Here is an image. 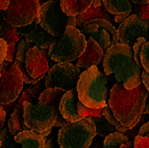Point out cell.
Returning a JSON list of instances; mask_svg holds the SVG:
<instances>
[{
	"instance_id": "33",
	"label": "cell",
	"mask_w": 149,
	"mask_h": 148,
	"mask_svg": "<svg viewBox=\"0 0 149 148\" xmlns=\"http://www.w3.org/2000/svg\"><path fill=\"white\" fill-rule=\"evenodd\" d=\"M16 51H17V44H12L6 46V53H5L4 61L6 62H14L16 57Z\"/></svg>"
},
{
	"instance_id": "22",
	"label": "cell",
	"mask_w": 149,
	"mask_h": 148,
	"mask_svg": "<svg viewBox=\"0 0 149 148\" xmlns=\"http://www.w3.org/2000/svg\"><path fill=\"white\" fill-rule=\"evenodd\" d=\"M90 118H91V120H92L93 124L95 126L97 136L101 137V138H105L107 136H109V133L116 131L114 126L112 124H109L107 121V119L102 115L99 117H90Z\"/></svg>"
},
{
	"instance_id": "38",
	"label": "cell",
	"mask_w": 149,
	"mask_h": 148,
	"mask_svg": "<svg viewBox=\"0 0 149 148\" xmlns=\"http://www.w3.org/2000/svg\"><path fill=\"white\" fill-rule=\"evenodd\" d=\"M138 135L141 136V137H148V135H149V122H146V123L143 124V125L140 127Z\"/></svg>"
},
{
	"instance_id": "43",
	"label": "cell",
	"mask_w": 149,
	"mask_h": 148,
	"mask_svg": "<svg viewBox=\"0 0 149 148\" xmlns=\"http://www.w3.org/2000/svg\"><path fill=\"white\" fill-rule=\"evenodd\" d=\"M92 5L97 8V6H101L102 5V0H93L92 2Z\"/></svg>"
},
{
	"instance_id": "18",
	"label": "cell",
	"mask_w": 149,
	"mask_h": 148,
	"mask_svg": "<svg viewBox=\"0 0 149 148\" xmlns=\"http://www.w3.org/2000/svg\"><path fill=\"white\" fill-rule=\"evenodd\" d=\"M102 5L111 15L115 16V21L121 23L132 13L129 0H102Z\"/></svg>"
},
{
	"instance_id": "5",
	"label": "cell",
	"mask_w": 149,
	"mask_h": 148,
	"mask_svg": "<svg viewBox=\"0 0 149 148\" xmlns=\"http://www.w3.org/2000/svg\"><path fill=\"white\" fill-rule=\"evenodd\" d=\"M95 136L94 124L87 117L62 126L57 133V144L61 148H89Z\"/></svg>"
},
{
	"instance_id": "2",
	"label": "cell",
	"mask_w": 149,
	"mask_h": 148,
	"mask_svg": "<svg viewBox=\"0 0 149 148\" xmlns=\"http://www.w3.org/2000/svg\"><path fill=\"white\" fill-rule=\"evenodd\" d=\"M147 96L148 91L142 82L132 90H126L121 82H116L111 88L107 105L115 118L130 129L139 122Z\"/></svg>"
},
{
	"instance_id": "17",
	"label": "cell",
	"mask_w": 149,
	"mask_h": 148,
	"mask_svg": "<svg viewBox=\"0 0 149 148\" xmlns=\"http://www.w3.org/2000/svg\"><path fill=\"white\" fill-rule=\"evenodd\" d=\"M79 31L81 32L84 37L91 38L99 45L102 51L104 52L109 49V47L112 46L111 44V40H109V36L104 29L98 27L95 24L87 22L82 27H80Z\"/></svg>"
},
{
	"instance_id": "32",
	"label": "cell",
	"mask_w": 149,
	"mask_h": 148,
	"mask_svg": "<svg viewBox=\"0 0 149 148\" xmlns=\"http://www.w3.org/2000/svg\"><path fill=\"white\" fill-rule=\"evenodd\" d=\"M134 148H149V138L148 137H141L139 135L134 137V143H132Z\"/></svg>"
},
{
	"instance_id": "46",
	"label": "cell",
	"mask_w": 149,
	"mask_h": 148,
	"mask_svg": "<svg viewBox=\"0 0 149 148\" xmlns=\"http://www.w3.org/2000/svg\"><path fill=\"white\" fill-rule=\"evenodd\" d=\"M0 75H1V70H0Z\"/></svg>"
},
{
	"instance_id": "23",
	"label": "cell",
	"mask_w": 149,
	"mask_h": 148,
	"mask_svg": "<svg viewBox=\"0 0 149 148\" xmlns=\"http://www.w3.org/2000/svg\"><path fill=\"white\" fill-rule=\"evenodd\" d=\"M0 38L3 39L6 46L12 44H17L20 40H22L20 36H17L15 32V27H13L12 25L8 24L6 22L0 23Z\"/></svg>"
},
{
	"instance_id": "9",
	"label": "cell",
	"mask_w": 149,
	"mask_h": 148,
	"mask_svg": "<svg viewBox=\"0 0 149 148\" xmlns=\"http://www.w3.org/2000/svg\"><path fill=\"white\" fill-rule=\"evenodd\" d=\"M80 73L79 68L71 63H57L47 71L44 82L45 89L60 88L66 92L70 91L76 87Z\"/></svg>"
},
{
	"instance_id": "37",
	"label": "cell",
	"mask_w": 149,
	"mask_h": 148,
	"mask_svg": "<svg viewBox=\"0 0 149 148\" xmlns=\"http://www.w3.org/2000/svg\"><path fill=\"white\" fill-rule=\"evenodd\" d=\"M44 148H58V144H57L56 138H55V137H52V138L46 140Z\"/></svg>"
},
{
	"instance_id": "16",
	"label": "cell",
	"mask_w": 149,
	"mask_h": 148,
	"mask_svg": "<svg viewBox=\"0 0 149 148\" xmlns=\"http://www.w3.org/2000/svg\"><path fill=\"white\" fill-rule=\"evenodd\" d=\"M103 54L104 53H103L99 45L97 44L93 39L89 38L87 40L85 51L77 59L76 67L79 69L80 68L81 69H88L91 66H97L101 62Z\"/></svg>"
},
{
	"instance_id": "11",
	"label": "cell",
	"mask_w": 149,
	"mask_h": 148,
	"mask_svg": "<svg viewBox=\"0 0 149 148\" xmlns=\"http://www.w3.org/2000/svg\"><path fill=\"white\" fill-rule=\"evenodd\" d=\"M149 22L148 20H143L136 14L129 15L125 20L120 23L118 31V43L132 47L136 40L140 37L147 39Z\"/></svg>"
},
{
	"instance_id": "34",
	"label": "cell",
	"mask_w": 149,
	"mask_h": 148,
	"mask_svg": "<svg viewBox=\"0 0 149 148\" xmlns=\"http://www.w3.org/2000/svg\"><path fill=\"white\" fill-rule=\"evenodd\" d=\"M5 53H6V43L0 38V64L4 61Z\"/></svg>"
},
{
	"instance_id": "8",
	"label": "cell",
	"mask_w": 149,
	"mask_h": 148,
	"mask_svg": "<svg viewBox=\"0 0 149 148\" xmlns=\"http://www.w3.org/2000/svg\"><path fill=\"white\" fill-rule=\"evenodd\" d=\"M40 6L39 0H10L8 6L0 10V15L13 27H20L30 24L39 16Z\"/></svg>"
},
{
	"instance_id": "39",
	"label": "cell",
	"mask_w": 149,
	"mask_h": 148,
	"mask_svg": "<svg viewBox=\"0 0 149 148\" xmlns=\"http://www.w3.org/2000/svg\"><path fill=\"white\" fill-rule=\"evenodd\" d=\"M5 119H6V112L3 110L2 105L0 104V131L3 128L5 124Z\"/></svg>"
},
{
	"instance_id": "4",
	"label": "cell",
	"mask_w": 149,
	"mask_h": 148,
	"mask_svg": "<svg viewBox=\"0 0 149 148\" xmlns=\"http://www.w3.org/2000/svg\"><path fill=\"white\" fill-rule=\"evenodd\" d=\"M107 84V78L97 66L89 67L80 73L75 87L78 100L90 109H103L109 99Z\"/></svg>"
},
{
	"instance_id": "1",
	"label": "cell",
	"mask_w": 149,
	"mask_h": 148,
	"mask_svg": "<svg viewBox=\"0 0 149 148\" xmlns=\"http://www.w3.org/2000/svg\"><path fill=\"white\" fill-rule=\"evenodd\" d=\"M65 90L60 88H46L38 98L39 103L23 102V120L28 129L47 137L53 126L62 127L67 121L61 116L58 104Z\"/></svg>"
},
{
	"instance_id": "15",
	"label": "cell",
	"mask_w": 149,
	"mask_h": 148,
	"mask_svg": "<svg viewBox=\"0 0 149 148\" xmlns=\"http://www.w3.org/2000/svg\"><path fill=\"white\" fill-rule=\"evenodd\" d=\"M24 101H28L30 103L35 102V99L32 98L27 90L23 92L22 96L19 99L18 103L15 105L14 112L12 113L10 120H8V131H10V135H13V136H16L17 133H19L22 131L28 129L24 124V120H23V102Z\"/></svg>"
},
{
	"instance_id": "10",
	"label": "cell",
	"mask_w": 149,
	"mask_h": 148,
	"mask_svg": "<svg viewBox=\"0 0 149 148\" xmlns=\"http://www.w3.org/2000/svg\"><path fill=\"white\" fill-rule=\"evenodd\" d=\"M21 72L17 65L12 64L10 69L1 71L0 75V104H10L17 100L23 89Z\"/></svg>"
},
{
	"instance_id": "6",
	"label": "cell",
	"mask_w": 149,
	"mask_h": 148,
	"mask_svg": "<svg viewBox=\"0 0 149 148\" xmlns=\"http://www.w3.org/2000/svg\"><path fill=\"white\" fill-rule=\"evenodd\" d=\"M86 44L87 40L79 29L67 26L55 44L50 59L56 63H71L84 53Z\"/></svg>"
},
{
	"instance_id": "7",
	"label": "cell",
	"mask_w": 149,
	"mask_h": 148,
	"mask_svg": "<svg viewBox=\"0 0 149 148\" xmlns=\"http://www.w3.org/2000/svg\"><path fill=\"white\" fill-rule=\"evenodd\" d=\"M41 27L54 38H61L67 26H76L74 16L64 14L60 1H47L40 6L39 12Z\"/></svg>"
},
{
	"instance_id": "20",
	"label": "cell",
	"mask_w": 149,
	"mask_h": 148,
	"mask_svg": "<svg viewBox=\"0 0 149 148\" xmlns=\"http://www.w3.org/2000/svg\"><path fill=\"white\" fill-rule=\"evenodd\" d=\"M74 17L75 20H76V26H78V27H82L87 22L95 19L105 20V21H109V22H112L113 21L112 15L105 10L103 5L97 6V8L91 5L86 12L81 13L79 15L74 16Z\"/></svg>"
},
{
	"instance_id": "21",
	"label": "cell",
	"mask_w": 149,
	"mask_h": 148,
	"mask_svg": "<svg viewBox=\"0 0 149 148\" xmlns=\"http://www.w3.org/2000/svg\"><path fill=\"white\" fill-rule=\"evenodd\" d=\"M93 0H60L63 13L68 16H76L86 12L92 5Z\"/></svg>"
},
{
	"instance_id": "29",
	"label": "cell",
	"mask_w": 149,
	"mask_h": 148,
	"mask_svg": "<svg viewBox=\"0 0 149 148\" xmlns=\"http://www.w3.org/2000/svg\"><path fill=\"white\" fill-rule=\"evenodd\" d=\"M140 63L141 67H143L144 71L149 72V44L148 42L145 43L140 51Z\"/></svg>"
},
{
	"instance_id": "41",
	"label": "cell",
	"mask_w": 149,
	"mask_h": 148,
	"mask_svg": "<svg viewBox=\"0 0 149 148\" xmlns=\"http://www.w3.org/2000/svg\"><path fill=\"white\" fill-rule=\"evenodd\" d=\"M10 0H0V10H4L8 6Z\"/></svg>"
},
{
	"instance_id": "40",
	"label": "cell",
	"mask_w": 149,
	"mask_h": 148,
	"mask_svg": "<svg viewBox=\"0 0 149 148\" xmlns=\"http://www.w3.org/2000/svg\"><path fill=\"white\" fill-rule=\"evenodd\" d=\"M10 66H12V63L6 62V61H3V62L0 64V70H1V71H6V70L10 69Z\"/></svg>"
},
{
	"instance_id": "36",
	"label": "cell",
	"mask_w": 149,
	"mask_h": 148,
	"mask_svg": "<svg viewBox=\"0 0 149 148\" xmlns=\"http://www.w3.org/2000/svg\"><path fill=\"white\" fill-rule=\"evenodd\" d=\"M141 82L145 87V89L148 91L149 90V73L146 71L141 72Z\"/></svg>"
},
{
	"instance_id": "27",
	"label": "cell",
	"mask_w": 149,
	"mask_h": 148,
	"mask_svg": "<svg viewBox=\"0 0 149 148\" xmlns=\"http://www.w3.org/2000/svg\"><path fill=\"white\" fill-rule=\"evenodd\" d=\"M101 112L102 109L93 110L84 105L79 100L77 102V114H78V116L81 119L87 118V117H99L101 116Z\"/></svg>"
},
{
	"instance_id": "12",
	"label": "cell",
	"mask_w": 149,
	"mask_h": 148,
	"mask_svg": "<svg viewBox=\"0 0 149 148\" xmlns=\"http://www.w3.org/2000/svg\"><path fill=\"white\" fill-rule=\"evenodd\" d=\"M15 32L17 36L24 38L26 42L35 44V46L39 47L41 49H48L51 43L54 41H58L60 39V38L52 37L41 27L39 16H37L30 24L20 26V27H15Z\"/></svg>"
},
{
	"instance_id": "30",
	"label": "cell",
	"mask_w": 149,
	"mask_h": 148,
	"mask_svg": "<svg viewBox=\"0 0 149 148\" xmlns=\"http://www.w3.org/2000/svg\"><path fill=\"white\" fill-rule=\"evenodd\" d=\"M44 84H45V82H43L42 79H41L40 82H38L37 84H35V86H33V87H31V88L27 89L28 93H29L30 95H31V97L33 99H35V100H36V99L39 98L40 94L42 93V92L45 90Z\"/></svg>"
},
{
	"instance_id": "25",
	"label": "cell",
	"mask_w": 149,
	"mask_h": 148,
	"mask_svg": "<svg viewBox=\"0 0 149 148\" xmlns=\"http://www.w3.org/2000/svg\"><path fill=\"white\" fill-rule=\"evenodd\" d=\"M0 148H22L19 143L14 139V136L10 135L8 128H2L0 131Z\"/></svg>"
},
{
	"instance_id": "3",
	"label": "cell",
	"mask_w": 149,
	"mask_h": 148,
	"mask_svg": "<svg viewBox=\"0 0 149 148\" xmlns=\"http://www.w3.org/2000/svg\"><path fill=\"white\" fill-rule=\"evenodd\" d=\"M103 70L107 75L114 74L118 82L126 90H132L141 84V67L134 59L132 47L114 44L103 54Z\"/></svg>"
},
{
	"instance_id": "14",
	"label": "cell",
	"mask_w": 149,
	"mask_h": 148,
	"mask_svg": "<svg viewBox=\"0 0 149 148\" xmlns=\"http://www.w3.org/2000/svg\"><path fill=\"white\" fill-rule=\"evenodd\" d=\"M77 102L78 96L75 88L66 92L60 100L58 112L61 116L69 123H74L81 119L77 114Z\"/></svg>"
},
{
	"instance_id": "26",
	"label": "cell",
	"mask_w": 149,
	"mask_h": 148,
	"mask_svg": "<svg viewBox=\"0 0 149 148\" xmlns=\"http://www.w3.org/2000/svg\"><path fill=\"white\" fill-rule=\"evenodd\" d=\"M101 115L103 117H104L105 119H107V121L109 122V124H112L113 126L115 127V129L118 131V133H125V131H128V128L127 127H125V126H123L121 123H120L119 121L117 120V119L115 118L114 114L112 113V111H111V109L109 108V105L104 106L103 109H102V112H101Z\"/></svg>"
},
{
	"instance_id": "19",
	"label": "cell",
	"mask_w": 149,
	"mask_h": 148,
	"mask_svg": "<svg viewBox=\"0 0 149 148\" xmlns=\"http://www.w3.org/2000/svg\"><path fill=\"white\" fill-rule=\"evenodd\" d=\"M14 139L17 143L20 144L22 148H44L45 142L47 140L45 136L30 129L20 131L14 136Z\"/></svg>"
},
{
	"instance_id": "44",
	"label": "cell",
	"mask_w": 149,
	"mask_h": 148,
	"mask_svg": "<svg viewBox=\"0 0 149 148\" xmlns=\"http://www.w3.org/2000/svg\"><path fill=\"white\" fill-rule=\"evenodd\" d=\"M119 148H134L132 147V142H128V143H125V144H122Z\"/></svg>"
},
{
	"instance_id": "42",
	"label": "cell",
	"mask_w": 149,
	"mask_h": 148,
	"mask_svg": "<svg viewBox=\"0 0 149 148\" xmlns=\"http://www.w3.org/2000/svg\"><path fill=\"white\" fill-rule=\"evenodd\" d=\"M134 4H148L149 0H130Z\"/></svg>"
},
{
	"instance_id": "28",
	"label": "cell",
	"mask_w": 149,
	"mask_h": 148,
	"mask_svg": "<svg viewBox=\"0 0 149 148\" xmlns=\"http://www.w3.org/2000/svg\"><path fill=\"white\" fill-rule=\"evenodd\" d=\"M30 48H31V44H30V43L26 42L24 39L20 40V41L17 43V51H16L15 61L24 63L25 55H26V53H27V51Z\"/></svg>"
},
{
	"instance_id": "24",
	"label": "cell",
	"mask_w": 149,
	"mask_h": 148,
	"mask_svg": "<svg viewBox=\"0 0 149 148\" xmlns=\"http://www.w3.org/2000/svg\"><path fill=\"white\" fill-rule=\"evenodd\" d=\"M129 140L121 133H112L107 136L102 144V148H119L122 144L128 143Z\"/></svg>"
},
{
	"instance_id": "13",
	"label": "cell",
	"mask_w": 149,
	"mask_h": 148,
	"mask_svg": "<svg viewBox=\"0 0 149 148\" xmlns=\"http://www.w3.org/2000/svg\"><path fill=\"white\" fill-rule=\"evenodd\" d=\"M24 65L30 77L37 78L45 75L50 66L46 49H41L37 46L31 47L25 55Z\"/></svg>"
},
{
	"instance_id": "45",
	"label": "cell",
	"mask_w": 149,
	"mask_h": 148,
	"mask_svg": "<svg viewBox=\"0 0 149 148\" xmlns=\"http://www.w3.org/2000/svg\"><path fill=\"white\" fill-rule=\"evenodd\" d=\"M48 1H60V0H48Z\"/></svg>"
},
{
	"instance_id": "31",
	"label": "cell",
	"mask_w": 149,
	"mask_h": 148,
	"mask_svg": "<svg viewBox=\"0 0 149 148\" xmlns=\"http://www.w3.org/2000/svg\"><path fill=\"white\" fill-rule=\"evenodd\" d=\"M136 15L143 20L149 19V5L148 4H136Z\"/></svg>"
},
{
	"instance_id": "35",
	"label": "cell",
	"mask_w": 149,
	"mask_h": 148,
	"mask_svg": "<svg viewBox=\"0 0 149 148\" xmlns=\"http://www.w3.org/2000/svg\"><path fill=\"white\" fill-rule=\"evenodd\" d=\"M97 136V135H96ZM95 136L94 138H93L92 142H91V144H90L89 148H102V144H103V141L100 140V138L101 137H96Z\"/></svg>"
}]
</instances>
